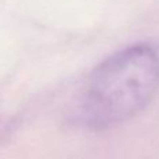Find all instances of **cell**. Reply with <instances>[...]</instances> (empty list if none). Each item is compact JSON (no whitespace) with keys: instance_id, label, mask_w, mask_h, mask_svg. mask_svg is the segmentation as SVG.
<instances>
[{"instance_id":"6da1fadb","label":"cell","mask_w":159,"mask_h":159,"mask_svg":"<svg viewBox=\"0 0 159 159\" xmlns=\"http://www.w3.org/2000/svg\"><path fill=\"white\" fill-rule=\"evenodd\" d=\"M159 88V55L138 43L116 52L87 78L75 106L82 126L106 129L140 113Z\"/></svg>"}]
</instances>
